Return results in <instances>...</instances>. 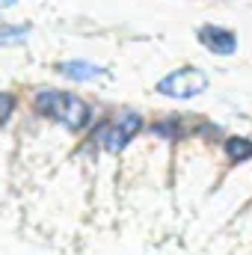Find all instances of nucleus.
<instances>
[{"instance_id": "20e7f679", "label": "nucleus", "mask_w": 252, "mask_h": 255, "mask_svg": "<svg viewBox=\"0 0 252 255\" xmlns=\"http://www.w3.org/2000/svg\"><path fill=\"white\" fill-rule=\"evenodd\" d=\"M199 42H202L211 54H217V57H232V54L238 51V36H235L232 30L220 27V24H205V27H199Z\"/></svg>"}, {"instance_id": "0eeeda50", "label": "nucleus", "mask_w": 252, "mask_h": 255, "mask_svg": "<svg viewBox=\"0 0 252 255\" xmlns=\"http://www.w3.org/2000/svg\"><path fill=\"white\" fill-rule=\"evenodd\" d=\"M12 110H15V98L9 92H0V125L12 116Z\"/></svg>"}, {"instance_id": "f257e3e1", "label": "nucleus", "mask_w": 252, "mask_h": 255, "mask_svg": "<svg viewBox=\"0 0 252 255\" xmlns=\"http://www.w3.org/2000/svg\"><path fill=\"white\" fill-rule=\"evenodd\" d=\"M36 110L60 125L71 128V130H83L89 125V104L71 92H63V89H42L36 98H33Z\"/></svg>"}, {"instance_id": "f03ea898", "label": "nucleus", "mask_w": 252, "mask_h": 255, "mask_svg": "<svg viewBox=\"0 0 252 255\" xmlns=\"http://www.w3.org/2000/svg\"><path fill=\"white\" fill-rule=\"evenodd\" d=\"M208 89V74L184 65V68H175L172 74H166L160 83H157V92L160 95H169V98H196Z\"/></svg>"}, {"instance_id": "39448f33", "label": "nucleus", "mask_w": 252, "mask_h": 255, "mask_svg": "<svg viewBox=\"0 0 252 255\" xmlns=\"http://www.w3.org/2000/svg\"><path fill=\"white\" fill-rule=\"evenodd\" d=\"M57 71L68 77V80H77V83H86V80H95V77H101L104 74V68L95 63H83V60H71V63H60L57 65Z\"/></svg>"}, {"instance_id": "423d86ee", "label": "nucleus", "mask_w": 252, "mask_h": 255, "mask_svg": "<svg viewBox=\"0 0 252 255\" xmlns=\"http://www.w3.org/2000/svg\"><path fill=\"white\" fill-rule=\"evenodd\" d=\"M226 154H229V160H250L252 157V142L247 136H229L226 139Z\"/></svg>"}, {"instance_id": "6e6552de", "label": "nucleus", "mask_w": 252, "mask_h": 255, "mask_svg": "<svg viewBox=\"0 0 252 255\" xmlns=\"http://www.w3.org/2000/svg\"><path fill=\"white\" fill-rule=\"evenodd\" d=\"M12 3H15V0H0V6H12Z\"/></svg>"}, {"instance_id": "7ed1b4c3", "label": "nucleus", "mask_w": 252, "mask_h": 255, "mask_svg": "<svg viewBox=\"0 0 252 255\" xmlns=\"http://www.w3.org/2000/svg\"><path fill=\"white\" fill-rule=\"evenodd\" d=\"M139 128H142V119H139V113H133V110H125L116 122H110V125L104 128V133H101V145L107 148V151H113V154H119L122 148H125L127 142L139 133Z\"/></svg>"}]
</instances>
